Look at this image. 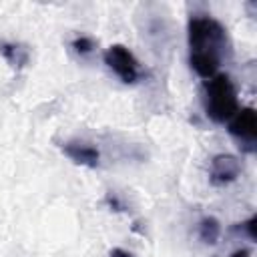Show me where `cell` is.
Masks as SVG:
<instances>
[{"label": "cell", "mask_w": 257, "mask_h": 257, "mask_svg": "<svg viewBox=\"0 0 257 257\" xmlns=\"http://www.w3.org/2000/svg\"><path fill=\"white\" fill-rule=\"evenodd\" d=\"M229 133L241 141H255L257 137V114L253 108H237L229 118Z\"/></svg>", "instance_id": "6"}, {"label": "cell", "mask_w": 257, "mask_h": 257, "mask_svg": "<svg viewBox=\"0 0 257 257\" xmlns=\"http://www.w3.org/2000/svg\"><path fill=\"white\" fill-rule=\"evenodd\" d=\"M219 235H221V225H219V221L215 217L201 219V223H199V237H201L203 243L215 245L217 239H219Z\"/></svg>", "instance_id": "8"}, {"label": "cell", "mask_w": 257, "mask_h": 257, "mask_svg": "<svg viewBox=\"0 0 257 257\" xmlns=\"http://www.w3.org/2000/svg\"><path fill=\"white\" fill-rule=\"evenodd\" d=\"M203 106L209 118L215 122H229V118L237 112V90L227 74H215L209 80H205Z\"/></svg>", "instance_id": "2"}, {"label": "cell", "mask_w": 257, "mask_h": 257, "mask_svg": "<svg viewBox=\"0 0 257 257\" xmlns=\"http://www.w3.org/2000/svg\"><path fill=\"white\" fill-rule=\"evenodd\" d=\"M189 62L193 70L211 78L217 74L221 64V54L225 48V28L211 16H191L189 26Z\"/></svg>", "instance_id": "1"}, {"label": "cell", "mask_w": 257, "mask_h": 257, "mask_svg": "<svg viewBox=\"0 0 257 257\" xmlns=\"http://www.w3.org/2000/svg\"><path fill=\"white\" fill-rule=\"evenodd\" d=\"M72 48H74V52H76V54L86 56V54H90V52H92L94 42H92V38H88V36H78V38H74V40H72Z\"/></svg>", "instance_id": "9"}, {"label": "cell", "mask_w": 257, "mask_h": 257, "mask_svg": "<svg viewBox=\"0 0 257 257\" xmlns=\"http://www.w3.org/2000/svg\"><path fill=\"white\" fill-rule=\"evenodd\" d=\"M60 151H62L74 165H80V167L94 169V167H98V163H100V153H98V149L92 147L90 143H84V141H66V143H60Z\"/></svg>", "instance_id": "5"}, {"label": "cell", "mask_w": 257, "mask_h": 257, "mask_svg": "<svg viewBox=\"0 0 257 257\" xmlns=\"http://www.w3.org/2000/svg\"><path fill=\"white\" fill-rule=\"evenodd\" d=\"M239 173H241V163L237 157L221 153L211 159L209 177L213 185H229L239 177Z\"/></svg>", "instance_id": "4"}, {"label": "cell", "mask_w": 257, "mask_h": 257, "mask_svg": "<svg viewBox=\"0 0 257 257\" xmlns=\"http://www.w3.org/2000/svg\"><path fill=\"white\" fill-rule=\"evenodd\" d=\"M110 257H135V255L128 253V251H124V249H120V247H114V249L110 251Z\"/></svg>", "instance_id": "10"}, {"label": "cell", "mask_w": 257, "mask_h": 257, "mask_svg": "<svg viewBox=\"0 0 257 257\" xmlns=\"http://www.w3.org/2000/svg\"><path fill=\"white\" fill-rule=\"evenodd\" d=\"M0 54L14 66V68H22L24 64H28L30 60V52L26 46L16 44V42H2L0 44Z\"/></svg>", "instance_id": "7"}, {"label": "cell", "mask_w": 257, "mask_h": 257, "mask_svg": "<svg viewBox=\"0 0 257 257\" xmlns=\"http://www.w3.org/2000/svg\"><path fill=\"white\" fill-rule=\"evenodd\" d=\"M231 257H249V251L247 249H239V251L231 253Z\"/></svg>", "instance_id": "11"}, {"label": "cell", "mask_w": 257, "mask_h": 257, "mask_svg": "<svg viewBox=\"0 0 257 257\" xmlns=\"http://www.w3.org/2000/svg\"><path fill=\"white\" fill-rule=\"evenodd\" d=\"M104 62L106 66L126 84L137 82L139 78V60L135 58V54L122 46V44H112L106 48L104 52Z\"/></svg>", "instance_id": "3"}]
</instances>
